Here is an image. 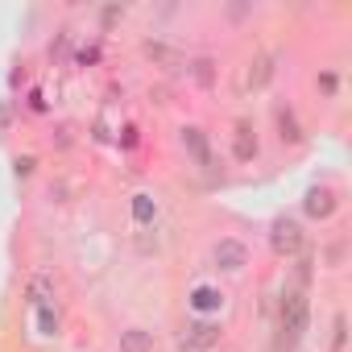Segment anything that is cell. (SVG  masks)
Instances as JSON below:
<instances>
[{
    "instance_id": "1",
    "label": "cell",
    "mask_w": 352,
    "mask_h": 352,
    "mask_svg": "<svg viewBox=\"0 0 352 352\" xmlns=\"http://www.w3.org/2000/svg\"><path fill=\"white\" fill-rule=\"evenodd\" d=\"M307 323H311V302H307L302 286H286L282 298H278V348L290 352L302 340Z\"/></svg>"
},
{
    "instance_id": "2",
    "label": "cell",
    "mask_w": 352,
    "mask_h": 352,
    "mask_svg": "<svg viewBox=\"0 0 352 352\" xmlns=\"http://www.w3.org/2000/svg\"><path fill=\"white\" fill-rule=\"evenodd\" d=\"M270 245H274L278 257H298V253L307 249V232H302V224H298L294 216H274V224H270Z\"/></svg>"
},
{
    "instance_id": "3",
    "label": "cell",
    "mask_w": 352,
    "mask_h": 352,
    "mask_svg": "<svg viewBox=\"0 0 352 352\" xmlns=\"http://www.w3.org/2000/svg\"><path fill=\"white\" fill-rule=\"evenodd\" d=\"M212 265H216L220 274H241V270L249 265V245L236 241V236L216 241V249H212Z\"/></svg>"
},
{
    "instance_id": "4",
    "label": "cell",
    "mask_w": 352,
    "mask_h": 352,
    "mask_svg": "<svg viewBox=\"0 0 352 352\" xmlns=\"http://www.w3.org/2000/svg\"><path fill=\"white\" fill-rule=\"evenodd\" d=\"M336 208H340V199H336L331 187H307V195H302V212H307L311 220H327V216H336Z\"/></svg>"
},
{
    "instance_id": "5",
    "label": "cell",
    "mask_w": 352,
    "mask_h": 352,
    "mask_svg": "<svg viewBox=\"0 0 352 352\" xmlns=\"http://www.w3.org/2000/svg\"><path fill=\"white\" fill-rule=\"evenodd\" d=\"M191 311L199 315V319H212V315H220V307H224V290L220 286H208V282H199L195 290H191Z\"/></svg>"
},
{
    "instance_id": "6",
    "label": "cell",
    "mask_w": 352,
    "mask_h": 352,
    "mask_svg": "<svg viewBox=\"0 0 352 352\" xmlns=\"http://www.w3.org/2000/svg\"><path fill=\"white\" fill-rule=\"evenodd\" d=\"M216 344H220V323L216 319H195L187 327V348L191 352H212Z\"/></svg>"
},
{
    "instance_id": "7",
    "label": "cell",
    "mask_w": 352,
    "mask_h": 352,
    "mask_svg": "<svg viewBox=\"0 0 352 352\" xmlns=\"http://www.w3.org/2000/svg\"><path fill=\"white\" fill-rule=\"evenodd\" d=\"M183 149L195 157V166H212V145L199 124H183Z\"/></svg>"
},
{
    "instance_id": "8",
    "label": "cell",
    "mask_w": 352,
    "mask_h": 352,
    "mask_svg": "<svg viewBox=\"0 0 352 352\" xmlns=\"http://www.w3.org/2000/svg\"><path fill=\"white\" fill-rule=\"evenodd\" d=\"M274 63H278V54H274V50H265V54H257V58L249 63V87H253V91L270 87V79H274V71H278Z\"/></svg>"
},
{
    "instance_id": "9",
    "label": "cell",
    "mask_w": 352,
    "mask_h": 352,
    "mask_svg": "<svg viewBox=\"0 0 352 352\" xmlns=\"http://www.w3.org/2000/svg\"><path fill=\"white\" fill-rule=\"evenodd\" d=\"M129 212H133V220H137L141 228H149V224L157 220V199H153L149 191H137L133 204H129Z\"/></svg>"
},
{
    "instance_id": "10",
    "label": "cell",
    "mask_w": 352,
    "mask_h": 352,
    "mask_svg": "<svg viewBox=\"0 0 352 352\" xmlns=\"http://www.w3.org/2000/svg\"><path fill=\"white\" fill-rule=\"evenodd\" d=\"M232 153H236V162H253V157H257V137H253V129H249V124H236Z\"/></svg>"
},
{
    "instance_id": "11",
    "label": "cell",
    "mask_w": 352,
    "mask_h": 352,
    "mask_svg": "<svg viewBox=\"0 0 352 352\" xmlns=\"http://www.w3.org/2000/svg\"><path fill=\"white\" fill-rule=\"evenodd\" d=\"M120 352H153V331H145V327L120 331Z\"/></svg>"
},
{
    "instance_id": "12",
    "label": "cell",
    "mask_w": 352,
    "mask_h": 352,
    "mask_svg": "<svg viewBox=\"0 0 352 352\" xmlns=\"http://www.w3.org/2000/svg\"><path fill=\"white\" fill-rule=\"evenodd\" d=\"M278 137H282V141H290V145H298V141H302V124H298L294 108H278Z\"/></svg>"
},
{
    "instance_id": "13",
    "label": "cell",
    "mask_w": 352,
    "mask_h": 352,
    "mask_svg": "<svg viewBox=\"0 0 352 352\" xmlns=\"http://www.w3.org/2000/svg\"><path fill=\"white\" fill-rule=\"evenodd\" d=\"M30 298H34L38 307H50V302H54V278H50V274H34V278H30Z\"/></svg>"
},
{
    "instance_id": "14",
    "label": "cell",
    "mask_w": 352,
    "mask_h": 352,
    "mask_svg": "<svg viewBox=\"0 0 352 352\" xmlns=\"http://www.w3.org/2000/svg\"><path fill=\"white\" fill-rule=\"evenodd\" d=\"M34 319H38V331H42V336H58V311H54V302H50V307H38Z\"/></svg>"
},
{
    "instance_id": "15",
    "label": "cell",
    "mask_w": 352,
    "mask_h": 352,
    "mask_svg": "<svg viewBox=\"0 0 352 352\" xmlns=\"http://www.w3.org/2000/svg\"><path fill=\"white\" fill-rule=\"evenodd\" d=\"M212 67H216L212 58H195V63H191V75H195V83H204V87H208V83H212V75H216Z\"/></svg>"
},
{
    "instance_id": "16",
    "label": "cell",
    "mask_w": 352,
    "mask_h": 352,
    "mask_svg": "<svg viewBox=\"0 0 352 352\" xmlns=\"http://www.w3.org/2000/svg\"><path fill=\"white\" fill-rule=\"evenodd\" d=\"M120 17H124V5H104V9H100V25H104V30H112Z\"/></svg>"
},
{
    "instance_id": "17",
    "label": "cell",
    "mask_w": 352,
    "mask_h": 352,
    "mask_svg": "<svg viewBox=\"0 0 352 352\" xmlns=\"http://www.w3.org/2000/svg\"><path fill=\"white\" fill-rule=\"evenodd\" d=\"M331 331H336V336H331V348L340 352V348H344V340H348V319H344V315H336V323H331Z\"/></svg>"
},
{
    "instance_id": "18",
    "label": "cell",
    "mask_w": 352,
    "mask_h": 352,
    "mask_svg": "<svg viewBox=\"0 0 352 352\" xmlns=\"http://www.w3.org/2000/svg\"><path fill=\"white\" fill-rule=\"evenodd\" d=\"M34 166H38V157H30V153H25V157H17V162H13L17 179H30V174H34Z\"/></svg>"
},
{
    "instance_id": "19",
    "label": "cell",
    "mask_w": 352,
    "mask_h": 352,
    "mask_svg": "<svg viewBox=\"0 0 352 352\" xmlns=\"http://www.w3.org/2000/svg\"><path fill=\"white\" fill-rule=\"evenodd\" d=\"M116 141H120V145H124V149H133V145H137V129H133V124H124V129H120V137H116Z\"/></svg>"
},
{
    "instance_id": "20",
    "label": "cell",
    "mask_w": 352,
    "mask_h": 352,
    "mask_svg": "<svg viewBox=\"0 0 352 352\" xmlns=\"http://www.w3.org/2000/svg\"><path fill=\"white\" fill-rule=\"evenodd\" d=\"M336 83H340V79H336L331 71H323V75H319V87H323L327 96H336Z\"/></svg>"
},
{
    "instance_id": "21",
    "label": "cell",
    "mask_w": 352,
    "mask_h": 352,
    "mask_svg": "<svg viewBox=\"0 0 352 352\" xmlns=\"http://www.w3.org/2000/svg\"><path fill=\"white\" fill-rule=\"evenodd\" d=\"M30 108H34V112H46V100H42V91H30Z\"/></svg>"
},
{
    "instance_id": "22",
    "label": "cell",
    "mask_w": 352,
    "mask_h": 352,
    "mask_svg": "<svg viewBox=\"0 0 352 352\" xmlns=\"http://www.w3.org/2000/svg\"><path fill=\"white\" fill-rule=\"evenodd\" d=\"M96 54H100L96 46H87V50H79V63H96Z\"/></svg>"
},
{
    "instance_id": "23",
    "label": "cell",
    "mask_w": 352,
    "mask_h": 352,
    "mask_svg": "<svg viewBox=\"0 0 352 352\" xmlns=\"http://www.w3.org/2000/svg\"><path fill=\"white\" fill-rule=\"evenodd\" d=\"M179 352H191V348H187V344H183V348H179Z\"/></svg>"
}]
</instances>
